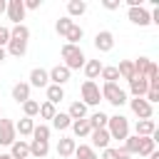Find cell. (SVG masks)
<instances>
[{
    "mask_svg": "<svg viewBox=\"0 0 159 159\" xmlns=\"http://www.w3.org/2000/svg\"><path fill=\"white\" fill-rule=\"evenodd\" d=\"M70 129L75 132V137H89V132H92V127H89V122L87 119H75L72 124H70Z\"/></svg>",
    "mask_w": 159,
    "mask_h": 159,
    "instance_id": "83f0119b",
    "label": "cell"
},
{
    "mask_svg": "<svg viewBox=\"0 0 159 159\" xmlns=\"http://www.w3.org/2000/svg\"><path fill=\"white\" fill-rule=\"evenodd\" d=\"M119 5H122V0H102L104 10H119Z\"/></svg>",
    "mask_w": 159,
    "mask_h": 159,
    "instance_id": "7bdbcfd3",
    "label": "cell"
},
{
    "mask_svg": "<svg viewBox=\"0 0 159 159\" xmlns=\"http://www.w3.org/2000/svg\"><path fill=\"white\" fill-rule=\"evenodd\" d=\"M5 57H7V52H5V47H0V62H2Z\"/></svg>",
    "mask_w": 159,
    "mask_h": 159,
    "instance_id": "bcb514c9",
    "label": "cell"
},
{
    "mask_svg": "<svg viewBox=\"0 0 159 159\" xmlns=\"http://www.w3.org/2000/svg\"><path fill=\"white\" fill-rule=\"evenodd\" d=\"M147 89H149V82H147L144 77H134V80H129V94H132V97H144Z\"/></svg>",
    "mask_w": 159,
    "mask_h": 159,
    "instance_id": "ac0fdd59",
    "label": "cell"
},
{
    "mask_svg": "<svg viewBox=\"0 0 159 159\" xmlns=\"http://www.w3.org/2000/svg\"><path fill=\"white\" fill-rule=\"evenodd\" d=\"M47 75H50V84H60V87H62V84L70 82V75H72V72H70L65 65H55L52 70H47Z\"/></svg>",
    "mask_w": 159,
    "mask_h": 159,
    "instance_id": "30bf717a",
    "label": "cell"
},
{
    "mask_svg": "<svg viewBox=\"0 0 159 159\" xmlns=\"http://www.w3.org/2000/svg\"><path fill=\"white\" fill-rule=\"evenodd\" d=\"M89 139H92L89 147L97 152V149H107L112 137H109V132H107V127H104V129H92V132H89Z\"/></svg>",
    "mask_w": 159,
    "mask_h": 159,
    "instance_id": "8fae6325",
    "label": "cell"
},
{
    "mask_svg": "<svg viewBox=\"0 0 159 159\" xmlns=\"http://www.w3.org/2000/svg\"><path fill=\"white\" fill-rule=\"evenodd\" d=\"M27 84H30V87H47V84H50V75H47V70H42V67H35V70L30 72V80H27Z\"/></svg>",
    "mask_w": 159,
    "mask_h": 159,
    "instance_id": "4fadbf2b",
    "label": "cell"
},
{
    "mask_svg": "<svg viewBox=\"0 0 159 159\" xmlns=\"http://www.w3.org/2000/svg\"><path fill=\"white\" fill-rule=\"evenodd\" d=\"M5 52L12 55V57H25V52H27V42H25V40H12V37H10Z\"/></svg>",
    "mask_w": 159,
    "mask_h": 159,
    "instance_id": "d6986e66",
    "label": "cell"
},
{
    "mask_svg": "<svg viewBox=\"0 0 159 159\" xmlns=\"http://www.w3.org/2000/svg\"><path fill=\"white\" fill-rule=\"evenodd\" d=\"M99 159H119V154H117L114 147H107V149H102V157Z\"/></svg>",
    "mask_w": 159,
    "mask_h": 159,
    "instance_id": "b9f144b4",
    "label": "cell"
},
{
    "mask_svg": "<svg viewBox=\"0 0 159 159\" xmlns=\"http://www.w3.org/2000/svg\"><path fill=\"white\" fill-rule=\"evenodd\" d=\"M157 152V142L152 139V137H139V157H152Z\"/></svg>",
    "mask_w": 159,
    "mask_h": 159,
    "instance_id": "d4e9b609",
    "label": "cell"
},
{
    "mask_svg": "<svg viewBox=\"0 0 159 159\" xmlns=\"http://www.w3.org/2000/svg\"><path fill=\"white\" fill-rule=\"evenodd\" d=\"M72 25H75V20H72V17H67V15H65V17H60V20H57V22H55V32H57V35H60V37H65V35H67V32H70V30H72Z\"/></svg>",
    "mask_w": 159,
    "mask_h": 159,
    "instance_id": "4dcf8cb0",
    "label": "cell"
},
{
    "mask_svg": "<svg viewBox=\"0 0 159 159\" xmlns=\"http://www.w3.org/2000/svg\"><path fill=\"white\" fill-rule=\"evenodd\" d=\"M45 94H47V102H50V104H57V102L65 99V89H62L60 84H47V87H45Z\"/></svg>",
    "mask_w": 159,
    "mask_h": 159,
    "instance_id": "7402d4cb",
    "label": "cell"
},
{
    "mask_svg": "<svg viewBox=\"0 0 159 159\" xmlns=\"http://www.w3.org/2000/svg\"><path fill=\"white\" fill-rule=\"evenodd\" d=\"M82 37H84V30H82V27H80L77 22H75V25H72V30H70V32L65 35L67 45H80V40H82Z\"/></svg>",
    "mask_w": 159,
    "mask_h": 159,
    "instance_id": "d6a6232c",
    "label": "cell"
},
{
    "mask_svg": "<svg viewBox=\"0 0 159 159\" xmlns=\"http://www.w3.org/2000/svg\"><path fill=\"white\" fill-rule=\"evenodd\" d=\"M80 94H82V104L84 107H97L99 102H102V94H99V84L97 82H92V80H84L82 82V87H80Z\"/></svg>",
    "mask_w": 159,
    "mask_h": 159,
    "instance_id": "277c9868",
    "label": "cell"
},
{
    "mask_svg": "<svg viewBox=\"0 0 159 159\" xmlns=\"http://www.w3.org/2000/svg\"><path fill=\"white\" fill-rule=\"evenodd\" d=\"M5 12H7V17L12 20V25H22V20H25V2L22 0H7V7H5Z\"/></svg>",
    "mask_w": 159,
    "mask_h": 159,
    "instance_id": "ba28073f",
    "label": "cell"
},
{
    "mask_svg": "<svg viewBox=\"0 0 159 159\" xmlns=\"http://www.w3.org/2000/svg\"><path fill=\"white\" fill-rule=\"evenodd\" d=\"M0 117H2V107H0Z\"/></svg>",
    "mask_w": 159,
    "mask_h": 159,
    "instance_id": "c3c4849f",
    "label": "cell"
},
{
    "mask_svg": "<svg viewBox=\"0 0 159 159\" xmlns=\"http://www.w3.org/2000/svg\"><path fill=\"white\" fill-rule=\"evenodd\" d=\"M127 20L132 25H139V27H147L152 25V17H149V10L144 5H137V7H127Z\"/></svg>",
    "mask_w": 159,
    "mask_h": 159,
    "instance_id": "5b68a950",
    "label": "cell"
},
{
    "mask_svg": "<svg viewBox=\"0 0 159 159\" xmlns=\"http://www.w3.org/2000/svg\"><path fill=\"white\" fill-rule=\"evenodd\" d=\"M154 132H157L154 119H137V124H134V134L137 137H152Z\"/></svg>",
    "mask_w": 159,
    "mask_h": 159,
    "instance_id": "e0dca14e",
    "label": "cell"
},
{
    "mask_svg": "<svg viewBox=\"0 0 159 159\" xmlns=\"http://www.w3.org/2000/svg\"><path fill=\"white\" fill-rule=\"evenodd\" d=\"M94 47H97L99 52H109V50H114V35H112L109 30H99V32L94 35Z\"/></svg>",
    "mask_w": 159,
    "mask_h": 159,
    "instance_id": "9c48e42d",
    "label": "cell"
},
{
    "mask_svg": "<svg viewBox=\"0 0 159 159\" xmlns=\"http://www.w3.org/2000/svg\"><path fill=\"white\" fill-rule=\"evenodd\" d=\"M10 37L27 42V40H30V27H27V25H12V27H10Z\"/></svg>",
    "mask_w": 159,
    "mask_h": 159,
    "instance_id": "1f68e13d",
    "label": "cell"
},
{
    "mask_svg": "<svg viewBox=\"0 0 159 159\" xmlns=\"http://www.w3.org/2000/svg\"><path fill=\"white\" fill-rule=\"evenodd\" d=\"M5 7H7V0H0V15L5 12Z\"/></svg>",
    "mask_w": 159,
    "mask_h": 159,
    "instance_id": "f6af8a7d",
    "label": "cell"
},
{
    "mask_svg": "<svg viewBox=\"0 0 159 159\" xmlns=\"http://www.w3.org/2000/svg\"><path fill=\"white\" fill-rule=\"evenodd\" d=\"M122 147H124V152H127L129 157H132V154H139V137H137V134H129Z\"/></svg>",
    "mask_w": 159,
    "mask_h": 159,
    "instance_id": "d590c367",
    "label": "cell"
},
{
    "mask_svg": "<svg viewBox=\"0 0 159 159\" xmlns=\"http://www.w3.org/2000/svg\"><path fill=\"white\" fill-rule=\"evenodd\" d=\"M149 57H139V60H132V65H134V75L137 77H144V72H147V67H149Z\"/></svg>",
    "mask_w": 159,
    "mask_h": 159,
    "instance_id": "8d00e7d4",
    "label": "cell"
},
{
    "mask_svg": "<svg viewBox=\"0 0 159 159\" xmlns=\"http://www.w3.org/2000/svg\"><path fill=\"white\" fill-rule=\"evenodd\" d=\"M99 94H102V99L109 102L112 107H122V104H127V92H124L117 82H102Z\"/></svg>",
    "mask_w": 159,
    "mask_h": 159,
    "instance_id": "7a4b0ae2",
    "label": "cell"
},
{
    "mask_svg": "<svg viewBox=\"0 0 159 159\" xmlns=\"http://www.w3.org/2000/svg\"><path fill=\"white\" fill-rule=\"evenodd\" d=\"M42 119H52L55 114H57V109H55V104H50V102H42L40 104V112H37Z\"/></svg>",
    "mask_w": 159,
    "mask_h": 159,
    "instance_id": "f35d334b",
    "label": "cell"
},
{
    "mask_svg": "<svg viewBox=\"0 0 159 159\" xmlns=\"http://www.w3.org/2000/svg\"><path fill=\"white\" fill-rule=\"evenodd\" d=\"M10 157L12 159H30V144L25 139H15L10 144Z\"/></svg>",
    "mask_w": 159,
    "mask_h": 159,
    "instance_id": "5bb4252c",
    "label": "cell"
},
{
    "mask_svg": "<svg viewBox=\"0 0 159 159\" xmlns=\"http://www.w3.org/2000/svg\"><path fill=\"white\" fill-rule=\"evenodd\" d=\"M0 159H12V157L10 154H0Z\"/></svg>",
    "mask_w": 159,
    "mask_h": 159,
    "instance_id": "7dc6e473",
    "label": "cell"
},
{
    "mask_svg": "<svg viewBox=\"0 0 159 159\" xmlns=\"http://www.w3.org/2000/svg\"><path fill=\"white\" fill-rule=\"evenodd\" d=\"M67 114H70V119H72V122H75V119H87V107H84L80 99H75V102L70 104Z\"/></svg>",
    "mask_w": 159,
    "mask_h": 159,
    "instance_id": "4316f807",
    "label": "cell"
},
{
    "mask_svg": "<svg viewBox=\"0 0 159 159\" xmlns=\"http://www.w3.org/2000/svg\"><path fill=\"white\" fill-rule=\"evenodd\" d=\"M30 84L27 82H17V84H12V99L17 102V104H25L27 99H30Z\"/></svg>",
    "mask_w": 159,
    "mask_h": 159,
    "instance_id": "2e32d148",
    "label": "cell"
},
{
    "mask_svg": "<svg viewBox=\"0 0 159 159\" xmlns=\"http://www.w3.org/2000/svg\"><path fill=\"white\" fill-rule=\"evenodd\" d=\"M87 12V2L84 0H70L67 2V17H80V15H84Z\"/></svg>",
    "mask_w": 159,
    "mask_h": 159,
    "instance_id": "ffe728a7",
    "label": "cell"
},
{
    "mask_svg": "<svg viewBox=\"0 0 159 159\" xmlns=\"http://www.w3.org/2000/svg\"><path fill=\"white\" fill-rule=\"evenodd\" d=\"M72 157H77V159H99V154H97L89 144H77Z\"/></svg>",
    "mask_w": 159,
    "mask_h": 159,
    "instance_id": "f1b7e54d",
    "label": "cell"
},
{
    "mask_svg": "<svg viewBox=\"0 0 159 159\" xmlns=\"http://www.w3.org/2000/svg\"><path fill=\"white\" fill-rule=\"evenodd\" d=\"M22 112H25V117H37V112H40V102H35V99H27L25 104H22Z\"/></svg>",
    "mask_w": 159,
    "mask_h": 159,
    "instance_id": "74e56055",
    "label": "cell"
},
{
    "mask_svg": "<svg viewBox=\"0 0 159 159\" xmlns=\"http://www.w3.org/2000/svg\"><path fill=\"white\" fill-rule=\"evenodd\" d=\"M32 129H35V119L30 117H22L20 122H15V132L20 137H32Z\"/></svg>",
    "mask_w": 159,
    "mask_h": 159,
    "instance_id": "cb8c5ba5",
    "label": "cell"
},
{
    "mask_svg": "<svg viewBox=\"0 0 159 159\" xmlns=\"http://www.w3.org/2000/svg\"><path fill=\"white\" fill-rule=\"evenodd\" d=\"M70 124H72V119H70V114H67V112H57V114L52 117V127H50V129H57V132H65V129H70Z\"/></svg>",
    "mask_w": 159,
    "mask_h": 159,
    "instance_id": "603a6c76",
    "label": "cell"
},
{
    "mask_svg": "<svg viewBox=\"0 0 159 159\" xmlns=\"http://www.w3.org/2000/svg\"><path fill=\"white\" fill-rule=\"evenodd\" d=\"M50 124H35L32 129V139H40V142H50Z\"/></svg>",
    "mask_w": 159,
    "mask_h": 159,
    "instance_id": "e575fe53",
    "label": "cell"
},
{
    "mask_svg": "<svg viewBox=\"0 0 159 159\" xmlns=\"http://www.w3.org/2000/svg\"><path fill=\"white\" fill-rule=\"evenodd\" d=\"M107 119H109V117H107L104 112H92V114L87 117V122H89L92 129H104V127H107Z\"/></svg>",
    "mask_w": 159,
    "mask_h": 159,
    "instance_id": "f546056e",
    "label": "cell"
},
{
    "mask_svg": "<svg viewBox=\"0 0 159 159\" xmlns=\"http://www.w3.org/2000/svg\"><path fill=\"white\" fill-rule=\"evenodd\" d=\"M15 139H17L15 122H12V119H5V117H0V144H2V147H10Z\"/></svg>",
    "mask_w": 159,
    "mask_h": 159,
    "instance_id": "52a82bcc",
    "label": "cell"
},
{
    "mask_svg": "<svg viewBox=\"0 0 159 159\" xmlns=\"http://www.w3.org/2000/svg\"><path fill=\"white\" fill-rule=\"evenodd\" d=\"M47 154H50V142H40V139L30 142V159H45Z\"/></svg>",
    "mask_w": 159,
    "mask_h": 159,
    "instance_id": "9a60e30c",
    "label": "cell"
},
{
    "mask_svg": "<svg viewBox=\"0 0 159 159\" xmlns=\"http://www.w3.org/2000/svg\"><path fill=\"white\" fill-rule=\"evenodd\" d=\"M82 70H84V77L94 82V80L99 77V72H102V62H99V60H87Z\"/></svg>",
    "mask_w": 159,
    "mask_h": 159,
    "instance_id": "44dd1931",
    "label": "cell"
},
{
    "mask_svg": "<svg viewBox=\"0 0 159 159\" xmlns=\"http://www.w3.org/2000/svg\"><path fill=\"white\" fill-rule=\"evenodd\" d=\"M107 132H109L112 139L124 142V139L129 137V119L122 117V114H112V117L107 119Z\"/></svg>",
    "mask_w": 159,
    "mask_h": 159,
    "instance_id": "3957f363",
    "label": "cell"
},
{
    "mask_svg": "<svg viewBox=\"0 0 159 159\" xmlns=\"http://www.w3.org/2000/svg\"><path fill=\"white\" fill-rule=\"evenodd\" d=\"M99 77H102L104 82H117V80H119V72H117V67H114V65H102Z\"/></svg>",
    "mask_w": 159,
    "mask_h": 159,
    "instance_id": "836d02e7",
    "label": "cell"
},
{
    "mask_svg": "<svg viewBox=\"0 0 159 159\" xmlns=\"http://www.w3.org/2000/svg\"><path fill=\"white\" fill-rule=\"evenodd\" d=\"M144 99L154 107V104L159 102V87H149V89H147V94H144Z\"/></svg>",
    "mask_w": 159,
    "mask_h": 159,
    "instance_id": "ab89813d",
    "label": "cell"
},
{
    "mask_svg": "<svg viewBox=\"0 0 159 159\" xmlns=\"http://www.w3.org/2000/svg\"><path fill=\"white\" fill-rule=\"evenodd\" d=\"M117 72H119V80H134L137 75H134V65H132V60H122L119 65H117Z\"/></svg>",
    "mask_w": 159,
    "mask_h": 159,
    "instance_id": "484cf974",
    "label": "cell"
},
{
    "mask_svg": "<svg viewBox=\"0 0 159 159\" xmlns=\"http://www.w3.org/2000/svg\"><path fill=\"white\" fill-rule=\"evenodd\" d=\"M129 102V107H132V112L139 117V119H152V114H154V107L144 99V97H132V99H127Z\"/></svg>",
    "mask_w": 159,
    "mask_h": 159,
    "instance_id": "8992f818",
    "label": "cell"
},
{
    "mask_svg": "<svg viewBox=\"0 0 159 159\" xmlns=\"http://www.w3.org/2000/svg\"><path fill=\"white\" fill-rule=\"evenodd\" d=\"M60 55H62V65L72 72V70H80V67H84V62H87V57H84V52H82V47L80 45H62V50H60Z\"/></svg>",
    "mask_w": 159,
    "mask_h": 159,
    "instance_id": "6da1fadb",
    "label": "cell"
},
{
    "mask_svg": "<svg viewBox=\"0 0 159 159\" xmlns=\"http://www.w3.org/2000/svg\"><path fill=\"white\" fill-rule=\"evenodd\" d=\"M25 2V10H37L42 5V0H22Z\"/></svg>",
    "mask_w": 159,
    "mask_h": 159,
    "instance_id": "ee69618b",
    "label": "cell"
},
{
    "mask_svg": "<svg viewBox=\"0 0 159 159\" xmlns=\"http://www.w3.org/2000/svg\"><path fill=\"white\" fill-rule=\"evenodd\" d=\"M7 42H10V27L0 25V47H7Z\"/></svg>",
    "mask_w": 159,
    "mask_h": 159,
    "instance_id": "60d3db41",
    "label": "cell"
},
{
    "mask_svg": "<svg viewBox=\"0 0 159 159\" xmlns=\"http://www.w3.org/2000/svg\"><path fill=\"white\" fill-rule=\"evenodd\" d=\"M75 147H77V142H75L72 137H60V142H57L55 152H57V157L67 159V157H72V154H75Z\"/></svg>",
    "mask_w": 159,
    "mask_h": 159,
    "instance_id": "7c38bea8",
    "label": "cell"
}]
</instances>
